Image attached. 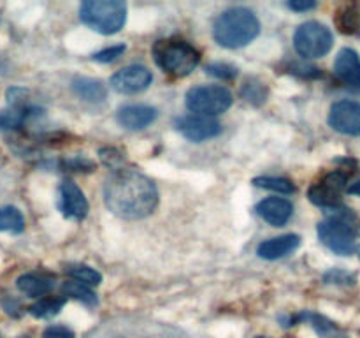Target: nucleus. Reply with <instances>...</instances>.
I'll list each match as a JSON object with an SVG mask.
<instances>
[{"instance_id":"1","label":"nucleus","mask_w":360,"mask_h":338,"mask_svg":"<svg viewBox=\"0 0 360 338\" xmlns=\"http://www.w3.org/2000/svg\"><path fill=\"white\" fill-rule=\"evenodd\" d=\"M104 203L111 213L125 220H139L155 211L158 190L136 169H116L104 182Z\"/></svg>"},{"instance_id":"2","label":"nucleus","mask_w":360,"mask_h":338,"mask_svg":"<svg viewBox=\"0 0 360 338\" xmlns=\"http://www.w3.org/2000/svg\"><path fill=\"white\" fill-rule=\"evenodd\" d=\"M260 21L253 11L246 7H231L217 18L213 27L214 41L229 49L250 44L259 35Z\"/></svg>"},{"instance_id":"3","label":"nucleus","mask_w":360,"mask_h":338,"mask_svg":"<svg viewBox=\"0 0 360 338\" xmlns=\"http://www.w3.org/2000/svg\"><path fill=\"white\" fill-rule=\"evenodd\" d=\"M153 58L164 73L185 77L199 65L200 53L183 39H160L153 44Z\"/></svg>"},{"instance_id":"4","label":"nucleus","mask_w":360,"mask_h":338,"mask_svg":"<svg viewBox=\"0 0 360 338\" xmlns=\"http://www.w3.org/2000/svg\"><path fill=\"white\" fill-rule=\"evenodd\" d=\"M355 215L347 208H329L326 220L319 224V238L327 249L340 256H350L355 250Z\"/></svg>"},{"instance_id":"5","label":"nucleus","mask_w":360,"mask_h":338,"mask_svg":"<svg viewBox=\"0 0 360 338\" xmlns=\"http://www.w3.org/2000/svg\"><path fill=\"white\" fill-rule=\"evenodd\" d=\"M79 20L102 35L118 34L127 21V4L122 0H86L79 7Z\"/></svg>"},{"instance_id":"6","label":"nucleus","mask_w":360,"mask_h":338,"mask_svg":"<svg viewBox=\"0 0 360 338\" xmlns=\"http://www.w3.org/2000/svg\"><path fill=\"white\" fill-rule=\"evenodd\" d=\"M186 108L192 115L217 116L232 106V94L221 84H199L186 92Z\"/></svg>"},{"instance_id":"7","label":"nucleus","mask_w":360,"mask_h":338,"mask_svg":"<svg viewBox=\"0 0 360 338\" xmlns=\"http://www.w3.org/2000/svg\"><path fill=\"white\" fill-rule=\"evenodd\" d=\"M333 32L320 21H306L294 34V48L302 58H322L333 49Z\"/></svg>"},{"instance_id":"8","label":"nucleus","mask_w":360,"mask_h":338,"mask_svg":"<svg viewBox=\"0 0 360 338\" xmlns=\"http://www.w3.org/2000/svg\"><path fill=\"white\" fill-rule=\"evenodd\" d=\"M348 187V175L345 171H333L323 176L320 182L309 187L308 197L313 204L322 208L341 206V194Z\"/></svg>"},{"instance_id":"9","label":"nucleus","mask_w":360,"mask_h":338,"mask_svg":"<svg viewBox=\"0 0 360 338\" xmlns=\"http://www.w3.org/2000/svg\"><path fill=\"white\" fill-rule=\"evenodd\" d=\"M153 81V76H151V70L144 65H127L123 69H120L118 73L112 74L111 81V88L118 94H125V95H132V94H139V92H144Z\"/></svg>"},{"instance_id":"10","label":"nucleus","mask_w":360,"mask_h":338,"mask_svg":"<svg viewBox=\"0 0 360 338\" xmlns=\"http://www.w3.org/2000/svg\"><path fill=\"white\" fill-rule=\"evenodd\" d=\"M58 206L65 218L74 222H81L86 218L88 199L84 197L83 190L72 182V180H63L58 187Z\"/></svg>"},{"instance_id":"11","label":"nucleus","mask_w":360,"mask_h":338,"mask_svg":"<svg viewBox=\"0 0 360 338\" xmlns=\"http://www.w3.org/2000/svg\"><path fill=\"white\" fill-rule=\"evenodd\" d=\"M176 129L190 141L202 143L221 134V125L218 120L202 115H186L176 120Z\"/></svg>"},{"instance_id":"12","label":"nucleus","mask_w":360,"mask_h":338,"mask_svg":"<svg viewBox=\"0 0 360 338\" xmlns=\"http://www.w3.org/2000/svg\"><path fill=\"white\" fill-rule=\"evenodd\" d=\"M329 125L336 132L360 136V104L355 101H340L329 111Z\"/></svg>"},{"instance_id":"13","label":"nucleus","mask_w":360,"mask_h":338,"mask_svg":"<svg viewBox=\"0 0 360 338\" xmlns=\"http://www.w3.org/2000/svg\"><path fill=\"white\" fill-rule=\"evenodd\" d=\"M255 211L267 224L274 225V227H281L292 218L294 206H292L290 201L283 199V197H267V199H262L257 204Z\"/></svg>"},{"instance_id":"14","label":"nucleus","mask_w":360,"mask_h":338,"mask_svg":"<svg viewBox=\"0 0 360 338\" xmlns=\"http://www.w3.org/2000/svg\"><path fill=\"white\" fill-rule=\"evenodd\" d=\"M158 113L157 109L151 108V106L144 104H130L120 108L118 115H116V120L122 127L129 130H141L146 129L148 125L157 120Z\"/></svg>"},{"instance_id":"15","label":"nucleus","mask_w":360,"mask_h":338,"mask_svg":"<svg viewBox=\"0 0 360 338\" xmlns=\"http://www.w3.org/2000/svg\"><path fill=\"white\" fill-rule=\"evenodd\" d=\"M334 74L345 84L360 90V56L350 48H343L334 62Z\"/></svg>"},{"instance_id":"16","label":"nucleus","mask_w":360,"mask_h":338,"mask_svg":"<svg viewBox=\"0 0 360 338\" xmlns=\"http://www.w3.org/2000/svg\"><path fill=\"white\" fill-rule=\"evenodd\" d=\"M299 245H301V236L299 234H281L260 243L257 254L266 261H276L294 252Z\"/></svg>"},{"instance_id":"17","label":"nucleus","mask_w":360,"mask_h":338,"mask_svg":"<svg viewBox=\"0 0 360 338\" xmlns=\"http://www.w3.org/2000/svg\"><path fill=\"white\" fill-rule=\"evenodd\" d=\"M281 320L285 323L283 326H287V327L295 326V323H302V320H306L308 324H311L313 330H315L322 338H347V334L341 333L333 320H329L327 317L320 315V313L302 312V313H299V315L290 317V319H283V317H281Z\"/></svg>"},{"instance_id":"18","label":"nucleus","mask_w":360,"mask_h":338,"mask_svg":"<svg viewBox=\"0 0 360 338\" xmlns=\"http://www.w3.org/2000/svg\"><path fill=\"white\" fill-rule=\"evenodd\" d=\"M16 287L28 298H41L55 287V277L46 273H25L16 280Z\"/></svg>"},{"instance_id":"19","label":"nucleus","mask_w":360,"mask_h":338,"mask_svg":"<svg viewBox=\"0 0 360 338\" xmlns=\"http://www.w3.org/2000/svg\"><path fill=\"white\" fill-rule=\"evenodd\" d=\"M72 92L83 101L91 102V104H101L108 95V88L101 80L94 77H76L72 81Z\"/></svg>"},{"instance_id":"20","label":"nucleus","mask_w":360,"mask_h":338,"mask_svg":"<svg viewBox=\"0 0 360 338\" xmlns=\"http://www.w3.org/2000/svg\"><path fill=\"white\" fill-rule=\"evenodd\" d=\"M65 301L67 298H63V296H46V298L37 299L34 305L28 306V313L37 317V319H51V317L58 315Z\"/></svg>"},{"instance_id":"21","label":"nucleus","mask_w":360,"mask_h":338,"mask_svg":"<svg viewBox=\"0 0 360 338\" xmlns=\"http://www.w3.org/2000/svg\"><path fill=\"white\" fill-rule=\"evenodd\" d=\"M34 115H37V109L28 108V106H25V108L2 109V111H0V130L20 129V127H23V123Z\"/></svg>"},{"instance_id":"22","label":"nucleus","mask_w":360,"mask_h":338,"mask_svg":"<svg viewBox=\"0 0 360 338\" xmlns=\"http://www.w3.org/2000/svg\"><path fill=\"white\" fill-rule=\"evenodd\" d=\"M336 25L340 32L347 35H354L360 32V9L359 6H345L338 11L336 14Z\"/></svg>"},{"instance_id":"23","label":"nucleus","mask_w":360,"mask_h":338,"mask_svg":"<svg viewBox=\"0 0 360 338\" xmlns=\"http://www.w3.org/2000/svg\"><path fill=\"white\" fill-rule=\"evenodd\" d=\"M62 294L63 298H72L77 299V301L84 303L88 306H95L98 303L97 294L91 291L88 285L81 284V282L76 280H67L62 284Z\"/></svg>"},{"instance_id":"24","label":"nucleus","mask_w":360,"mask_h":338,"mask_svg":"<svg viewBox=\"0 0 360 338\" xmlns=\"http://www.w3.org/2000/svg\"><path fill=\"white\" fill-rule=\"evenodd\" d=\"M25 229L23 213L16 206L0 208V232H14L20 234Z\"/></svg>"},{"instance_id":"25","label":"nucleus","mask_w":360,"mask_h":338,"mask_svg":"<svg viewBox=\"0 0 360 338\" xmlns=\"http://www.w3.org/2000/svg\"><path fill=\"white\" fill-rule=\"evenodd\" d=\"M65 271L72 280L81 282L88 287H97L102 282V275L94 268L86 266V264H70V266L65 268Z\"/></svg>"},{"instance_id":"26","label":"nucleus","mask_w":360,"mask_h":338,"mask_svg":"<svg viewBox=\"0 0 360 338\" xmlns=\"http://www.w3.org/2000/svg\"><path fill=\"white\" fill-rule=\"evenodd\" d=\"M253 185L259 189L273 190L278 194H292L295 192V185L288 178H281V176H259L253 178Z\"/></svg>"},{"instance_id":"27","label":"nucleus","mask_w":360,"mask_h":338,"mask_svg":"<svg viewBox=\"0 0 360 338\" xmlns=\"http://www.w3.org/2000/svg\"><path fill=\"white\" fill-rule=\"evenodd\" d=\"M241 95L245 101L259 106V104H262V102H266L267 88L264 87L262 83H259V81H248V83H245V87H243Z\"/></svg>"},{"instance_id":"28","label":"nucleus","mask_w":360,"mask_h":338,"mask_svg":"<svg viewBox=\"0 0 360 338\" xmlns=\"http://www.w3.org/2000/svg\"><path fill=\"white\" fill-rule=\"evenodd\" d=\"M206 73L210 74V76L218 77V80H234V77L238 76V67L225 62H214L206 65Z\"/></svg>"},{"instance_id":"29","label":"nucleus","mask_w":360,"mask_h":338,"mask_svg":"<svg viewBox=\"0 0 360 338\" xmlns=\"http://www.w3.org/2000/svg\"><path fill=\"white\" fill-rule=\"evenodd\" d=\"M355 273H350L347 270H340V268H334V270L327 271L323 275V280L326 284H340V285H354L355 284Z\"/></svg>"},{"instance_id":"30","label":"nucleus","mask_w":360,"mask_h":338,"mask_svg":"<svg viewBox=\"0 0 360 338\" xmlns=\"http://www.w3.org/2000/svg\"><path fill=\"white\" fill-rule=\"evenodd\" d=\"M98 157H101V161L104 162V165H108V168L112 169V171L122 169L123 161H125L122 151L116 150V148H102V150L98 151Z\"/></svg>"},{"instance_id":"31","label":"nucleus","mask_w":360,"mask_h":338,"mask_svg":"<svg viewBox=\"0 0 360 338\" xmlns=\"http://www.w3.org/2000/svg\"><path fill=\"white\" fill-rule=\"evenodd\" d=\"M127 46L125 44H115V46H109V48L102 49V51L95 53L91 58L95 60V62H101V63H111L115 62V60H118L120 56L125 53Z\"/></svg>"},{"instance_id":"32","label":"nucleus","mask_w":360,"mask_h":338,"mask_svg":"<svg viewBox=\"0 0 360 338\" xmlns=\"http://www.w3.org/2000/svg\"><path fill=\"white\" fill-rule=\"evenodd\" d=\"M42 338H76V334H74V331L69 330L67 326H58V324H55V326L46 327L44 333H42Z\"/></svg>"},{"instance_id":"33","label":"nucleus","mask_w":360,"mask_h":338,"mask_svg":"<svg viewBox=\"0 0 360 338\" xmlns=\"http://www.w3.org/2000/svg\"><path fill=\"white\" fill-rule=\"evenodd\" d=\"M290 73L299 74V76H304V77H316V76H320V70L316 69V67L297 65V63H292V65H290Z\"/></svg>"},{"instance_id":"34","label":"nucleus","mask_w":360,"mask_h":338,"mask_svg":"<svg viewBox=\"0 0 360 338\" xmlns=\"http://www.w3.org/2000/svg\"><path fill=\"white\" fill-rule=\"evenodd\" d=\"M288 9L297 11V13H304V11H311L316 7V2L313 0H292V2L287 4Z\"/></svg>"},{"instance_id":"35","label":"nucleus","mask_w":360,"mask_h":338,"mask_svg":"<svg viewBox=\"0 0 360 338\" xmlns=\"http://www.w3.org/2000/svg\"><path fill=\"white\" fill-rule=\"evenodd\" d=\"M347 192L352 194V196H360V180L355 183H350V185L347 187Z\"/></svg>"},{"instance_id":"36","label":"nucleus","mask_w":360,"mask_h":338,"mask_svg":"<svg viewBox=\"0 0 360 338\" xmlns=\"http://www.w3.org/2000/svg\"><path fill=\"white\" fill-rule=\"evenodd\" d=\"M357 254H359V257H360V245H357Z\"/></svg>"},{"instance_id":"37","label":"nucleus","mask_w":360,"mask_h":338,"mask_svg":"<svg viewBox=\"0 0 360 338\" xmlns=\"http://www.w3.org/2000/svg\"><path fill=\"white\" fill-rule=\"evenodd\" d=\"M257 338H266V337H257Z\"/></svg>"},{"instance_id":"38","label":"nucleus","mask_w":360,"mask_h":338,"mask_svg":"<svg viewBox=\"0 0 360 338\" xmlns=\"http://www.w3.org/2000/svg\"><path fill=\"white\" fill-rule=\"evenodd\" d=\"M20 338H27V337H20Z\"/></svg>"},{"instance_id":"39","label":"nucleus","mask_w":360,"mask_h":338,"mask_svg":"<svg viewBox=\"0 0 360 338\" xmlns=\"http://www.w3.org/2000/svg\"><path fill=\"white\" fill-rule=\"evenodd\" d=\"M0 338H2V337H0Z\"/></svg>"}]
</instances>
